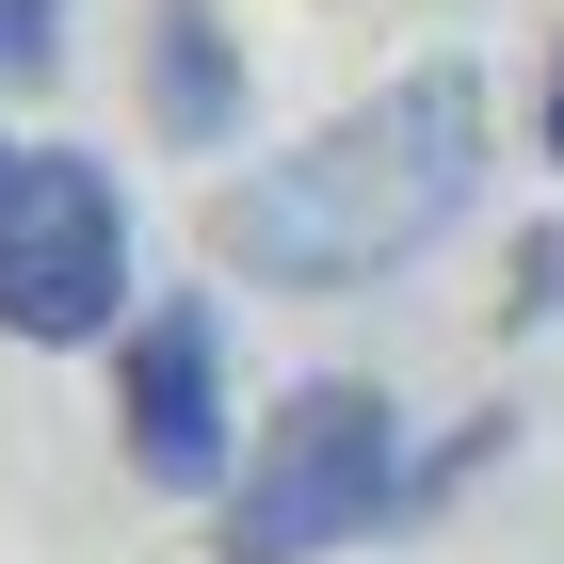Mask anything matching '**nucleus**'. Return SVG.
Listing matches in <instances>:
<instances>
[{"label": "nucleus", "mask_w": 564, "mask_h": 564, "mask_svg": "<svg viewBox=\"0 0 564 564\" xmlns=\"http://www.w3.org/2000/svg\"><path fill=\"white\" fill-rule=\"evenodd\" d=\"M484 194V82L468 65H403L388 97H355L339 130H306L291 162H242L210 194V259L259 291H371L420 242H452Z\"/></svg>", "instance_id": "f257e3e1"}, {"label": "nucleus", "mask_w": 564, "mask_h": 564, "mask_svg": "<svg viewBox=\"0 0 564 564\" xmlns=\"http://www.w3.org/2000/svg\"><path fill=\"white\" fill-rule=\"evenodd\" d=\"M549 306H564V242H532V259H517V291H500V323H549Z\"/></svg>", "instance_id": "0eeeda50"}, {"label": "nucleus", "mask_w": 564, "mask_h": 564, "mask_svg": "<svg viewBox=\"0 0 564 564\" xmlns=\"http://www.w3.org/2000/svg\"><path fill=\"white\" fill-rule=\"evenodd\" d=\"M113 435L162 500H226L242 484V403H226V323L210 291H162L130 323V371H113Z\"/></svg>", "instance_id": "20e7f679"}, {"label": "nucleus", "mask_w": 564, "mask_h": 564, "mask_svg": "<svg viewBox=\"0 0 564 564\" xmlns=\"http://www.w3.org/2000/svg\"><path fill=\"white\" fill-rule=\"evenodd\" d=\"M549 162H564V82H549Z\"/></svg>", "instance_id": "1a4fd4ad"}, {"label": "nucleus", "mask_w": 564, "mask_h": 564, "mask_svg": "<svg viewBox=\"0 0 564 564\" xmlns=\"http://www.w3.org/2000/svg\"><path fill=\"white\" fill-rule=\"evenodd\" d=\"M145 130L162 145H226L242 130V48L210 0H145Z\"/></svg>", "instance_id": "39448f33"}, {"label": "nucleus", "mask_w": 564, "mask_h": 564, "mask_svg": "<svg viewBox=\"0 0 564 564\" xmlns=\"http://www.w3.org/2000/svg\"><path fill=\"white\" fill-rule=\"evenodd\" d=\"M65 65V0H0V82H48Z\"/></svg>", "instance_id": "423d86ee"}, {"label": "nucleus", "mask_w": 564, "mask_h": 564, "mask_svg": "<svg viewBox=\"0 0 564 564\" xmlns=\"http://www.w3.org/2000/svg\"><path fill=\"white\" fill-rule=\"evenodd\" d=\"M130 323V210H113V162L82 145H33L17 162V210H0V339L82 355Z\"/></svg>", "instance_id": "7ed1b4c3"}, {"label": "nucleus", "mask_w": 564, "mask_h": 564, "mask_svg": "<svg viewBox=\"0 0 564 564\" xmlns=\"http://www.w3.org/2000/svg\"><path fill=\"white\" fill-rule=\"evenodd\" d=\"M17 162H33V145H0V210H17Z\"/></svg>", "instance_id": "6e6552de"}, {"label": "nucleus", "mask_w": 564, "mask_h": 564, "mask_svg": "<svg viewBox=\"0 0 564 564\" xmlns=\"http://www.w3.org/2000/svg\"><path fill=\"white\" fill-rule=\"evenodd\" d=\"M403 403L388 388H355V371H306V388H274V420L242 435V484H226V517L210 549L226 564H323L355 549V532H388L403 517Z\"/></svg>", "instance_id": "f03ea898"}]
</instances>
